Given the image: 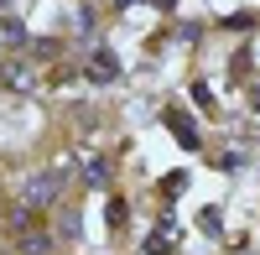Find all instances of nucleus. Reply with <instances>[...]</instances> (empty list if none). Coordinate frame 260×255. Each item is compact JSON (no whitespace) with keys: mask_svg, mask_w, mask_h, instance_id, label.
I'll use <instances>...</instances> for the list:
<instances>
[{"mask_svg":"<svg viewBox=\"0 0 260 255\" xmlns=\"http://www.w3.org/2000/svg\"><path fill=\"white\" fill-rule=\"evenodd\" d=\"M78 229H83L78 214H73V208H62V240H78Z\"/></svg>","mask_w":260,"mask_h":255,"instance_id":"nucleus-7","label":"nucleus"},{"mask_svg":"<svg viewBox=\"0 0 260 255\" xmlns=\"http://www.w3.org/2000/svg\"><path fill=\"white\" fill-rule=\"evenodd\" d=\"M11 224H16V229H31V208H26V203L11 208Z\"/></svg>","mask_w":260,"mask_h":255,"instance_id":"nucleus-8","label":"nucleus"},{"mask_svg":"<svg viewBox=\"0 0 260 255\" xmlns=\"http://www.w3.org/2000/svg\"><path fill=\"white\" fill-rule=\"evenodd\" d=\"M0 78H6L11 89H26V83H31V68H26V62H6V73H0Z\"/></svg>","mask_w":260,"mask_h":255,"instance_id":"nucleus-4","label":"nucleus"},{"mask_svg":"<svg viewBox=\"0 0 260 255\" xmlns=\"http://www.w3.org/2000/svg\"><path fill=\"white\" fill-rule=\"evenodd\" d=\"M167 125H172V136H177V141H182V146H198V131H192V125H187V120H182V115H172V120H167Z\"/></svg>","mask_w":260,"mask_h":255,"instance_id":"nucleus-5","label":"nucleus"},{"mask_svg":"<svg viewBox=\"0 0 260 255\" xmlns=\"http://www.w3.org/2000/svg\"><path fill=\"white\" fill-rule=\"evenodd\" d=\"M83 182H89V187H104V182H110V162H104V156H89V162H83Z\"/></svg>","mask_w":260,"mask_h":255,"instance_id":"nucleus-3","label":"nucleus"},{"mask_svg":"<svg viewBox=\"0 0 260 255\" xmlns=\"http://www.w3.org/2000/svg\"><path fill=\"white\" fill-rule=\"evenodd\" d=\"M21 250H26V255H52V235H26Z\"/></svg>","mask_w":260,"mask_h":255,"instance_id":"nucleus-6","label":"nucleus"},{"mask_svg":"<svg viewBox=\"0 0 260 255\" xmlns=\"http://www.w3.org/2000/svg\"><path fill=\"white\" fill-rule=\"evenodd\" d=\"M89 78H94V83H115V78H120V62H115V52H104V47H99V52L89 57Z\"/></svg>","mask_w":260,"mask_h":255,"instance_id":"nucleus-2","label":"nucleus"},{"mask_svg":"<svg viewBox=\"0 0 260 255\" xmlns=\"http://www.w3.org/2000/svg\"><path fill=\"white\" fill-rule=\"evenodd\" d=\"M62 182H68V172H57V167L31 172L26 182H21L16 203H26V208H57V203H62Z\"/></svg>","mask_w":260,"mask_h":255,"instance_id":"nucleus-1","label":"nucleus"}]
</instances>
